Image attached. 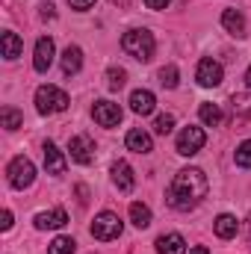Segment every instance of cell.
<instances>
[{"label": "cell", "instance_id": "6da1fadb", "mask_svg": "<svg viewBox=\"0 0 251 254\" xmlns=\"http://www.w3.org/2000/svg\"><path fill=\"white\" fill-rule=\"evenodd\" d=\"M207 190H210V184H207V178H204L201 169H181L175 175L169 192H166V201H169L172 210L187 213V210L201 204V198L207 195Z\"/></svg>", "mask_w": 251, "mask_h": 254}, {"label": "cell", "instance_id": "7a4b0ae2", "mask_svg": "<svg viewBox=\"0 0 251 254\" xmlns=\"http://www.w3.org/2000/svg\"><path fill=\"white\" fill-rule=\"evenodd\" d=\"M122 48L127 57H133L139 63H151L157 42H154V33H148V30H127L122 36Z\"/></svg>", "mask_w": 251, "mask_h": 254}, {"label": "cell", "instance_id": "3957f363", "mask_svg": "<svg viewBox=\"0 0 251 254\" xmlns=\"http://www.w3.org/2000/svg\"><path fill=\"white\" fill-rule=\"evenodd\" d=\"M68 95L57 86H39L36 89V110L42 116H54V113H65L68 110Z\"/></svg>", "mask_w": 251, "mask_h": 254}, {"label": "cell", "instance_id": "277c9868", "mask_svg": "<svg viewBox=\"0 0 251 254\" xmlns=\"http://www.w3.org/2000/svg\"><path fill=\"white\" fill-rule=\"evenodd\" d=\"M122 219L116 216V213H110V210H104L101 216H95V222H92V237L95 240H101V243H110V240H119L122 237Z\"/></svg>", "mask_w": 251, "mask_h": 254}, {"label": "cell", "instance_id": "5b68a950", "mask_svg": "<svg viewBox=\"0 0 251 254\" xmlns=\"http://www.w3.org/2000/svg\"><path fill=\"white\" fill-rule=\"evenodd\" d=\"M6 175H9V184H12L15 190H27V187H33V181H36V166H33L27 157H15V160L9 163Z\"/></svg>", "mask_w": 251, "mask_h": 254}, {"label": "cell", "instance_id": "8992f818", "mask_svg": "<svg viewBox=\"0 0 251 254\" xmlns=\"http://www.w3.org/2000/svg\"><path fill=\"white\" fill-rule=\"evenodd\" d=\"M204 142H207V136H204V130L201 127H184L181 133H178V154H184V157H192V154H198L201 148H204Z\"/></svg>", "mask_w": 251, "mask_h": 254}, {"label": "cell", "instance_id": "52a82bcc", "mask_svg": "<svg viewBox=\"0 0 251 254\" xmlns=\"http://www.w3.org/2000/svg\"><path fill=\"white\" fill-rule=\"evenodd\" d=\"M195 80H198V86H204V89H213V86H222V80H225V71H222V65L216 63V60H201L198 63V71H195Z\"/></svg>", "mask_w": 251, "mask_h": 254}, {"label": "cell", "instance_id": "ba28073f", "mask_svg": "<svg viewBox=\"0 0 251 254\" xmlns=\"http://www.w3.org/2000/svg\"><path fill=\"white\" fill-rule=\"evenodd\" d=\"M122 116H125L122 107L113 104V101H98V104L92 107V119H95L101 127H119Z\"/></svg>", "mask_w": 251, "mask_h": 254}, {"label": "cell", "instance_id": "9c48e42d", "mask_svg": "<svg viewBox=\"0 0 251 254\" xmlns=\"http://www.w3.org/2000/svg\"><path fill=\"white\" fill-rule=\"evenodd\" d=\"M68 154H71L74 163L89 166V163L95 160V142H92L89 136H74V139L68 142Z\"/></svg>", "mask_w": 251, "mask_h": 254}, {"label": "cell", "instance_id": "30bf717a", "mask_svg": "<svg viewBox=\"0 0 251 254\" xmlns=\"http://www.w3.org/2000/svg\"><path fill=\"white\" fill-rule=\"evenodd\" d=\"M54 39H48V36H42L39 42H36V57H33V68L39 71V74H45L51 65H54Z\"/></svg>", "mask_w": 251, "mask_h": 254}, {"label": "cell", "instance_id": "8fae6325", "mask_svg": "<svg viewBox=\"0 0 251 254\" xmlns=\"http://www.w3.org/2000/svg\"><path fill=\"white\" fill-rule=\"evenodd\" d=\"M154 107H157L154 92H148V89H136V92L130 95V110H133L136 116H151Z\"/></svg>", "mask_w": 251, "mask_h": 254}, {"label": "cell", "instance_id": "7c38bea8", "mask_svg": "<svg viewBox=\"0 0 251 254\" xmlns=\"http://www.w3.org/2000/svg\"><path fill=\"white\" fill-rule=\"evenodd\" d=\"M125 145L130 151H136V154H151V151H154V139H151V133H145L142 127H133V130L127 133Z\"/></svg>", "mask_w": 251, "mask_h": 254}, {"label": "cell", "instance_id": "4fadbf2b", "mask_svg": "<svg viewBox=\"0 0 251 254\" xmlns=\"http://www.w3.org/2000/svg\"><path fill=\"white\" fill-rule=\"evenodd\" d=\"M45 169H48V175H65V157H63V151L54 145V142H45Z\"/></svg>", "mask_w": 251, "mask_h": 254}, {"label": "cell", "instance_id": "5bb4252c", "mask_svg": "<svg viewBox=\"0 0 251 254\" xmlns=\"http://www.w3.org/2000/svg\"><path fill=\"white\" fill-rule=\"evenodd\" d=\"M65 225H68V213H65L63 207L36 216V228H39V231H57V228H65Z\"/></svg>", "mask_w": 251, "mask_h": 254}, {"label": "cell", "instance_id": "9a60e30c", "mask_svg": "<svg viewBox=\"0 0 251 254\" xmlns=\"http://www.w3.org/2000/svg\"><path fill=\"white\" fill-rule=\"evenodd\" d=\"M113 184L119 187L122 192H130L136 187V178H133V169L127 166L125 160H119V163H113Z\"/></svg>", "mask_w": 251, "mask_h": 254}, {"label": "cell", "instance_id": "2e32d148", "mask_svg": "<svg viewBox=\"0 0 251 254\" xmlns=\"http://www.w3.org/2000/svg\"><path fill=\"white\" fill-rule=\"evenodd\" d=\"M157 254H187V240L181 234H163L157 240Z\"/></svg>", "mask_w": 251, "mask_h": 254}, {"label": "cell", "instance_id": "e0dca14e", "mask_svg": "<svg viewBox=\"0 0 251 254\" xmlns=\"http://www.w3.org/2000/svg\"><path fill=\"white\" fill-rule=\"evenodd\" d=\"M213 231H216V237H219V240H234V237H237V231H240V222H237V216L222 213V216L213 222Z\"/></svg>", "mask_w": 251, "mask_h": 254}, {"label": "cell", "instance_id": "ac0fdd59", "mask_svg": "<svg viewBox=\"0 0 251 254\" xmlns=\"http://www.w3.org/2000/svg\"><path fill=\"white\" fill-rule=\"evenodd\" d=\"M222 24H225L228 33L246 36V15H243L240 9H225V12H222Z\"/></svg>", "mask_w": 251, "mask_h": 254}, {"label": "cell", "instance_id": "d6986e66", "mask_svg": "<svg viewBox=\"0 0 251 254\" xmlns=\"http://www.w3.org/2000/svg\"><path fill=\"white\" fill-rule=\"evenodd\" d=\"M80 68H83V51H80L77 45H68L65 54H63V71L71 77V74H77Z\"/></svg>", "mask_w": 251, "mask_h": 254}, {"label": "cell", "instance_id": "ffe728a7", "mask_svg": "<svg viewBox=\"0 0 251 254\" xmlns=\"http://www.w3.org/2000/svg\"><path fill=\"white\" fill-rule=\"evenodd\" d=\"M130 222L136 225V228H148L151 225V210H148V204H142V201H133L130 204Z\"/></svg>", "mask_w": 251, "mask_h": 254}, {"label": "cell", "instance_id": "44dd1931", "mask_svg": "<svg viewBox=\"0 0 251 254\" xmlns=\"http://www.w3.org/2000/svg\"><path fill=\"white\" fill-rule=\"evenodd\" d=\"M21 51H24V42H21L15 33L6 30V33H3V57H6V60H18Z\"/></svg>", "mask_w": 251, "mask_h": 254}, {"label": "cell", "instance_id": "7402d4cb", "mask_svg": "<svg viewBox=\"0 0 251 254\" xmlns=\"http://www.w3.org/2000/svg\"><path fill=\"white\" fill-rule=\"evenodd\" d=\"M198 116H201V122L207 127H216L222 125V110L216 107V104H201V110H198Z\"/></svg>", "mask_w": 251, "mask_h": 254}, {"label": "cell", "instance_id": "603a6c76", "mask_svg": "<svg viewBox=\"0 0 251 254\" xmlns=\"http://www.w3.org/2000/svg\"><path fill=\"white\" fill-rule=\"evenodd\" d=\"M0 122H3L6 130H18V127L24 125V116H21L15 107H3V110H0Z\"/></svg>", "mask_w": 251, "mask_h": 254}, {"label": "cell", "instance_id": "cb8c5ba5", "mask_svg": "<svg viewBox=\"0 0 251 254\" xmlns=\"http://www.w3.org/2000/svg\"><path fill=\"white\" fill-rule=\"evenodd\" d=\"M77 249V243L71 240V237H57L51 246H48V254H74Z\"/></svg>", "mask_w": 251, "mask_h": 254}, {"label": "cell", "instance_id": "d4e9b609", "mask_svg": "<svg viewBox=\"0 0 251 254\" xmlns=\"http://www.w3.org/2000/svg\"><path fill=\"white\" fill-rule=\"evenodd\" d=\"M231 104H234V113H240V116H251V92H246V95H234Z\"/></svg>", "mask_w": 251, "mask_h": 254}, {"label": "cell", "instance_id": "484cf974", "mask_svg": "<svg viewBox=\"0 0 251 254\" xmlns=\"http://www.w3.org/2000/svg\"><path fill=\"white\" fill-rule=\"evenodd\" d=\"M234 160H237V166H243V169H251V139H246V142L237 148Z\"/></svg>", "mask_w": 251, "mask_h": 254}, {"label": "cell", "instance_id": "4316f807", "mask_svg": "<svg viewBox=\"0 0 251 254\" xmlns=\"http://www.w3.org/2000/svg\"><path fill=\"white\" fill-rule=\"evenodd\" d=\"M175 130V116H157V122H154V133H160V136H169Z\"/></svg>", "mask_w": 251, "mask_h": 254}, {"label": "cell", "instance_id": "83f0119b", "mask_svg": "<svg viewBox=\"0 0 251 254\" xmlns=\"http://www.w3.org/2000/svg\"><path fill=\"white\" fill-rule=\"evenodd\" d=\"M107 80H110V89L119 92V89L127 83V71L125 68H110V71H107Z\"/></svg>", "mask_w": 251, "mask_h": 254}, {"label": "cell", "instance_id": "f1b7e54d", "mask_svg": "<svg viewBox=\"0 0 251 254\" xmlns=\"http://www.w3.org/2000/svg\"><path fill=\"white\" fill-rule=\"evenodd\" d=\"M160 83H163L166 89H175V86H178V68H175V65L160 68Z\"/></svg>", "mask_w": 251, "mask_h": 254}, {"label": "cell", "instance_id": "f546056e", "mask_svg": "<svg viewBox=\"0 0 251 254\" xmlns=\"http://www.w3.org/2000/svg\"><path fill=\"white\" fill-rule=\"evenodd\" d=\"M68 3H71L74 9H80V12H83V9H92V6H95V0H68Z\"/></svg>", "mask_w": 251, "mask_h": 254}, {"label": "cell", "instance_id": "4dcf8cb0", "mask_svg": "<svg viewBox=\"0 0 251 254\" xmlns=\"http://www.w3.org/2000/svg\"><path fill=\"white\" fill-rule=\"evenodd\" d=\"M169 3H172V0H145V6H148V9H157V12H160V9H166Z\"/></svg>", "mask_w": 251, "mask_h": 254}, {"label": "cell", "instance_id": "1f68e13d", "mask_svg": "<svg viewBox=\"0 0 251 254\" xmlns=\"http://www.w3.org/2000/svg\"><path fill=\"white\" fill-rule=\"evenodd\" d=\"M0 228H3V231H9V228H12V210H6V213H3V222H0Z\"/></svg>", "mask_w": 251, "mask_h": 254}, {"label": "cell", "instance_id": "d6a6232c", "mask_svg": "<svg viewBox=\"0 0 251 254\" xmlns=\"http://www.w3.org/2000/svg\"><path fill=\"white\" fill-rule=\"evenodd\" d=\"M42 18H54V6H51V3L42 6Z\"/></svg>", "mask_w": 251, "mask_h": 254}, {"label": "cell", "instance_id": "836d02e7", "mask_svg": "<svg viewBox=\"0 0 251 254\" xmlns=\"http://www.w3.org/2000/svg\"><path fill=\"white\" fill-rule=\"evenodd\" d=\"M77 198H80V204H86V195H89V192H86V187H77Z\"/></svg>", "mask_w": 251, "mask_h": 254}, {"label": "cell", "instance_id": "e575fe53", "mask_svg": "<svg viewBox=\"0 0 251 254\" xmlns=\"http://www.w3.org/2000/svg\"><path fill=\"white\" fill-rule=\"evenodd\" d=\"M189 254H210V252H207L204 246H195V249H192V252H189Z\"/></svg>", "mask_w": 251, "mask_h": 254}, {"label": "cell", "instance_id": "d590c367", "mask_svg": "<svg viewBox=\"0 0 251 254\" xmlns=\"http://www.w3.org/2000/svg\"><path fill=\"white\" fill-rule=\"evenodd\" d=\"M246 80H249V89H251V65H249V71H246Z\"/></svg>", "mask_w": 251, "mask_h": 254}, {"label": "cell", "instance_id": "8d00e7d4", "mask_svg": "<svg viewBox=\"0 0 251 254\" xmlns=\"http://www.w3.org/2000/svg\"><path fill=\"white\" fill-rule=\"evenodd\" d=\"M113 3H122V6H125V3H127V0H113Z\"/></svg>", "mask_w": 251, "mask_h": 254}]
</instances>
